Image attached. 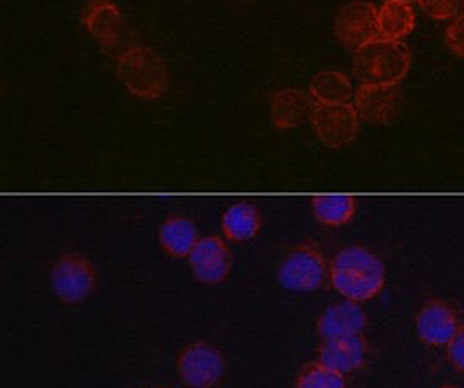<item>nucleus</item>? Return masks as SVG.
Returning a JSON list of instances; mask_svg holds the SVG:
<instances>
[{"label":"nucleus","instance_id":"nucleus-18","mask_svg":"<svg viewBox=\"0 0 464 388\" xmlns=\"http://www.w3.org/2000/svg\"><path fill=\"white\" fill-rule=\"evenodd\" d=\"M262 228V217L250 203H235L221 217V231L230 242H248Z\"/></svg>","mask_w":464,"mask_h":388},{"label":"nucleus","instance_id":"nucleus-27","mask_svg":"<svg viewBox=\"0 0 464 388\" xmlns=\"http://www.w3.org/2000/svg\"><path fill=\"white\" fill-rule=\"evenodd\" d=\"M150 388H166V387H150Z\"/></svg>","mask_w":464,"mask_h":388},{"label":"nucleus","instance_id":"nucleus-10","mask_svg":"<svg viewBox=\"0 0 464 388\" xmlns=\"http://www.w3.org/2000/svg\"><path fill=\"white\" fill-rule=\"evenodd\" d=\"M459 329L456 309L442 299L424 304L416 317L417 336L429 346H448Z\"/></svg>","mask_w":464,"mask_h":388},{"label":"nucleus","instance_id":"nucleus-20","mask_svg":"<svg viewBox=\"0 0 464 388\" xmlns=\"http://www.w3.org/2000/svg\"><path fill=\"white\" fill-rule=\"evenodd\" d=\"M313 213L321 225L338 228L353 219L356 199L353 196H316L313 199Z\"/></svg>","mask_w":464,"mask_h":388},{"label":"nucleus","instance_id":"nucleus-25","mask_svg":"<svg viewBox=\"0 0 464 388\" xmlns=\"http://www.w3.org/2000/svg\"><path fill=\"white\" fill-rule=\"evenodd\" d=\"M403 2H412V0H403Z\"/></svg>","mask_w":464,"mask_h":388},{"label":"nucleus","instance_id":"nucleus-16","mask_svg":"<svg viewBox=\"0 0 464 388\" xmlns=\"http://www.w3.org/2000/svg\"><path fill=\"white\" fill-rule=\"evenodd\" d=\"M198 240L199 235L193 219L171 217L160 225V247L172 258H188Z\"/></svg>","mask_w":464,"mask_h":388},{"label":"nucleus","instance_id":"nucleus-17","mask_svg":"<svg viewBox=\"0 0 464 388\" xmlns=\"http://www.w3.org/2000/svg\"><path fill=\"white\" fill-rule=\"evenodd\" d=\"M416 25V11L411 2L385 0L379 9V37L401 41L412 33Z\"/></svg>","mask_w":464,"mask_h":388},{"label":"nucleus","instance_id":"nucleus-8","mask_svg":"<svg viewBox=\"0 0 464 388\" xmlns=\"http://www.w3.org/2000/svg\"><path fill=\"white\" fill-rule=\"evenodd\" d=\"M334 31L343 46L358 51L379 39V9L365 0L350 2L336 15Z\"/></svg>","mask_w":464,"mask_h":388},{"label":"nucleus","instance_id":"nucleus-4","mask_svg":"<svg viewBox=\"0 0 464 388\" xmlns=\"http://www.w3.org/2000/svg\"><path fill=\"white\" fill-rule=\"evenodd\" d=\"M330 267L318 245L305 242L291 248L282 258L277 279L285 291L316 292L324 287Z\"/></svg>","mask_w":464,"mask_h":388},{"label":"nucleus","instance_id":"nucleus-23","mask_svg":"<svg viewBox=\"0 0 464 388\" xmlns=\"http://www.w3.org/2000/svg\"><path fill=\"white\" fill-rule=\"evenodd\" d=\"M446 41L452 53L464 60V14L458 15L456 21L448 27Z\"/></svg>","mask_w":464,"mask_h":388},{"label":"nucleus","instance_id":"nucleus-6","mask_svg":"<svg viewBox=\"0 0 464 388\" xmlns=\"http://www.w3.org/2000/svg\"><path fill=\"white\" fill-rule=\"evenodd\" d=\"M176 368L186 387L213 388L225 375L227 364L218 348L205 341H198L179 354Z\"/></svg>","mask_w":464,"mask_h":388},{"label":"nucleus","instance_id":"nucleus-5","mask_svg":"<svg viewBox=\"0 0 464 388\" xmlns=\"http://www.w3.org/2000/svg\"><path fill=\"white\" fill-rule=\"evenodd\" d=\"M51 289L64 304L85 303L97 289V272L82 254H64L51 268Z\"/></svg>","mask_w":464,"mask_h":388},{"label":"nucleus","instance_id":"nucleus-26","mask_svg":"<svg viewBox=\"0 0 464 388\" xmlns=\"http://www.w3.org/2000/svg\"><path fill=\"white\" fill-rule=\"evenodd\" d=\"M442 388H459V387H442Z\"/></svg>","mask_w":464,"mask_h":388},{"label":"nucleus","instance_id":"nucleus-24","mask_svg":"<svg viewBox=\"0 0 464 388\" xmlns=\"http://www.w3.org/2000/svg\"><path fill=\"white\" fill-rule=\"evenodd\" d=\"M448 348V358L456 370L464 373V328L456 333L451 343L446 346Z\"/></svg>","mask_w":464,"mask_h":388},{"label":"nucleus","instance_id":"nucleus-9","mask_svg":"<svg viewBox=\"0 0 464 388\" xmlns=\"http://www.w3.org/2000/svg\"><path fill=\"white\" fill-rule=\"evenodd\" d=\"M188 264L195 279L203 284H221L232 272V252L220 237H199L188 255Z\"/></svg>","mask_w":464,"mask_h":388},{"label":"nucleus","instance_id":"nucleus-14","mask_svg":"<svg viewBox=\"0 0 464 388\" xmlns=\"http://www.w3.org/2000/svg\"><path fill=\"white\" fill-rule=\"evenodd\" d=\"M368 344L363 335L324 341L319 348L318 364L336 373L348 375L360 370L367 362Z\"/></svg>","mask_w":464,"mask_h":388},{"label":"nucleus","instance_id":"nucleus-21","mask_svg":"<svg viewBox=\"0 0 464 388\" xmlns=\"http://www.w3.org/2000/svg\"><path fill=\"white\" fill-rule=\"evenodd\" d=\"M295 388H346V380L342 373H336L318 362H313L303 366Z\"/></svg>","mask_w":464,"mask_h":388},{"label":"nucleus","instance_id":"nucleus-2","mask_svg":"<svg viewBox=\"0 0 464 388\" xmlns=\"http://www.w3.org/2000/svg\"><path fill=\"white\" fill-rule=\"evenodd\" d=\"M353 70L362 85H399L411 70V53L401 41L379 37L354 51Z\"/></svg>","mask_w":464,"mask_h":388},{"label":"nucleus","instance_id":"nucleus-13","mask_svg":"<svg viewBox=\"0 0 464 388\" xmlns=\"http://www.w3.org/2000/svg\"><path fill=\"white\" fill-rule=\"evenodd\" d=\"M82 21L86 33L103 48L113 49L122 39L123 17L111 0H92L86 5Z\"/></svg>","mask_w":464,"mask_h":388},{"label":"nucleus","instance_id":"nucleus-7","mask_svg":"<svg viewBox=\"0 0 464 388\" xmlns=\"http://www.w3.org/2000/svg\"><path fill=\"white\" fill-rule=\"evenodd\" d=\"M360 117L352 103L319 105L316 103L311 123L316 137L326 147L342 149L352 144L360 131Z\"/></svg>","mask_w":464,"mask_h":388},{"label":"nucleus","instance_id":"nucleus-11","mask_svg":"<svg viewBox=\"0 0 464 388\" xmlns=\"http://www.w3.org/2000/svg\"><path fill=\"white\" fill-rule=\"evenodd\" d=\"M402 105L397 85H362L354 95V109L360 121L372 125L391 123Z\"/></svg>","mask_w":464,"mask_h":388},{"label":"nucleus","instance_id":"nucleus-22","mask_svg":"<svg viewBox=\"0 0 464 388\" xmlns=\"http://www.w3.org/2000/svg\"><path fill=\"white\" fill-rule=\"evenodd\" d=\"M417 2L429 17L440 19V21L451 19L461 7V0H417Z\"/></svg>","mask_w":464,"mask_h":388},{"label":"nucleus","instance_id":"nucleus-15","mask_svg":"<svg viewBox=\"0 0 464 388\" xmlns=\"http://www.w3.org/2000/svg\"><path fill=\"white\" fill-rule=\"evenodd\" d=\"M314 107L316 102L311 93L297 88H287L272 98V121L281 131L295 129L305 121H311Z\"/></svg>","mask_w":464,"mask_h":388},{"label":"nucleus","instance_id":"nucleus-1","mask_svg":"<svg viewBox=\"0 0 464 388\" xmlns=\"http://www.w3.org/2000/svg\"><path fill=\"white\" fill-rule=\"evenodd\" d=\"M385 276L383 260L365 247L343 248L330 264L333 289L354 303L375 299L385 287Z\"/></svg>","mask_w":464,"mask_h":388},{"label":"nucleus","instance_id":"nucleus-3","mask_svg":"<svg viewBox=\"0 0 464 388\" xmlns=\"http://www.w3.org/2000/svg\"><path fill=\"white\" fill-rule=\"evenodd\" d=\"M119 76L123 86L137 98L154 100L168 88V70L164 61L142 46L125 49L119 56Z\"/></svg>","mask_w":464,"mask_h":388},{"label":"nucleus","instance_id":"nucleus-12","mask_svg":"<svg viewBox=\"0 0 464 388\" xmlns=\"http://www.w3.org/2000/svg\"><path fill=\"white\" fill-rule=\"evenodd\" d=\"M367 325V313L360 303L344 299L342 303L333 304L319 315L316 328L323 340L330 341L363 335Z\"/></svg>","mask_w":464,"mask_h":388},{"label":"nucleus","instance_id":"nucleus-19","mask_svg":"<svg viewBox=\"0 0 464 388\" xmlns=\"http://www.w3.org/2000/svg\"><path fill=\"white\" fill-rule=\"evenodd\" d=\"M353 95L352 82L340 72H321L311 82V97L319 105H346Z\"/></svg>","mask_w":464,"mask_h":388}]
</instances>
